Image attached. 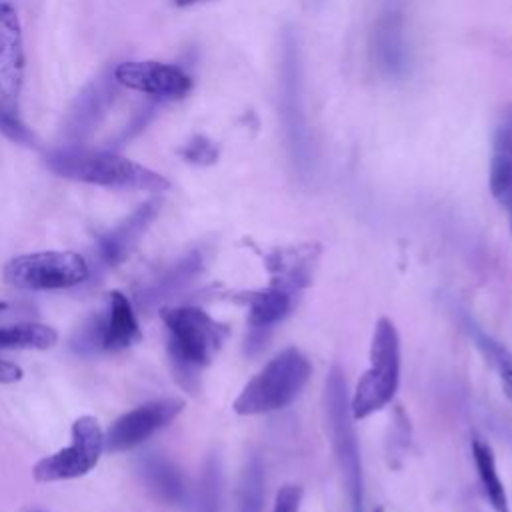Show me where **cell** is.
Instances as JSON below:
<instances>
[{
	"label": "cell",
	"mask_w": 512,
	"mask_h": 512,
	"mask_svg": "<svg viewBox=\"0 0 512 512\" xmlns=\"http://www.w3.org/2000/svg\"><path fill=\"white\" fill-rule=\"evenodd\" d=\"M374 58L378 66L390 74H398L406 66V48L402 34V18L386 14L374 28Z\"/></svg>",
	"instance_id": "e0dca14e"
},
{
	"label": "cell",
	"mask_w": 512,
	"mask_h": 512,
	"mask_svg": "<svg viewBox=\"0 0 512 512\" xmlns=\"http://www.w3.org/2000/svg\"><path fill=\"white\" fill-rule=\"evenodd\" d=\"M470 448H472V458H474V466H476L480 484L484 488V494H486L490 506L494 508V512H510L508 496H506L504 484L500 480V474L496 468V458H494L490 444L484 442L482 438L474 436Z\"/></svg>",
	"instance_id": "ffe728a7"
},
{
	"label": "cell",
	"mask_w": 512,
	"mask_h": 512,
	"mask_svg": "<svg viewBox=\"0 0 512 512\" xmlns=\"http://www.w3.org/2000/svg\"><path fill=\"white\" fill-rule=\"evenodd\" d=\"M374 512H384V510H382V508H376V510H374Z\"/></svg>",
	"instance_id": "d6a6232c"
},
{
	"label": "cell",
	"mask_w": 512,
	"mask_h": 512,
	"mask_svg": "<svg viewBox=\"0 0 512 512\" xmlns=\"http://www.w3.org/2000/svg\"><path fill=\"white\" fill-rule=\"evenodd\" d=\"M302 488L298 484H286L276 492L272 512H300Z\"/></svg>",
	"instance_id": "83f0119b"
},
{
	"label": "cell",
	"mask_w": 512,
	"mask_h": 512,
	"mask_svg": "<svg viewBox=\"0 0 512 512\" xmlns=\"http://www.w3.org/2000/svg\"><path fill=\"white\" fill-rule=\"evenodd\" d=\"M166 348L176 378L194 388L200 372L212 362L226 338V326L198 306H164Z\"/></svg>",
	"instance_id": "6da1fadb"
},
{
	"label": "cell",
	"mask_w": 512,
	"mask_h": 512,
	"mask_svg": "<svg viewBox=\"0 0 512 512\" xmlns=\"http://www.w3.org/2000/svg\"><path fill=\"white\" fill-rule=\"evenodd\" d=\"M246 302H248V324L252 326V330H268L288 314L292 304L290 292L276 284L250 292L246 296Z\"/></svg>",
	"instance_id": "d6986e66"
},
{
	"label": "cell",
	"mask_w": 512,
	"mask_h": 512,
	"mask_svg": "<svg viewBox=\"0 0 512 512\" xmlns=\"http://www.w3.org/2000/svg\"><path fill=\"white\" fill-rule=\"evenodd\" d=\"M284 84H282V106H284V124L290 136V146L294 148V154L302 158L308 152V142H306V128H304V116L300 112V98H298V60L294 54V44L290 42L286 46L284 54Z\"/></svg>",
	"instance_id": "9a60e30c"
},
{
	"label": "cell",
	"mask_w": 512,
	"mask_h": 512,
	"mask_svg": "<svg viewBox=\"0 0 512 512\" xmlns=\"http://www.w3.org/2000/svg\"><path fill=\"white\" fill-rule=\"evenodd\" d=\"M198 512H222V466L218 456L204 460L198 484Z\"/></svg>",
	"instance_id": "d4e9b609"
},
{
	"label": "cell",
	"mask_w": 512,
	"mask_h": 512,
	"mask_svg": "<svg viewBox=\"0 0 512 512\" xmlns=\"http://www.w3.org/2000/svg\"><path fill=\"white\" fill-rule=\"evenodd\" d=\"M6 308H8V304H6V302H2V300H0V312H2V310H6Z\"/></svg>",
	"instance_id": "1f68e13d"
},
{
	"label": "cell",
	"mask_w": 512,
	"mask_h": 512,
	"mask_svg": "<svg viewBox=\"0 0 512 512\" xmlns=\"http://www.w3.org/2000/svg\"><path fill=\"white\" fill-rule=\"evenodd\" d=\"M488 184L498 200L512 190V104L502 110L494 130Z\"/></svg>",
	"instance_id": "2e32d148"
},
{
	"label": "cell",
	"mask_w": 512,
	"mask_h": 512,
	"mask_svg": "<svg viewBox=\"0 0 512 512\" xmlns=\"http://www.w3.org/2000/svg\"><path fill=\"white\" fill-rule=\"evenodd\" d=\"M110 96H112V88H110L108 82L100 80V82L92 84L78 98V108L72 112V120H70L68 130L76 136H82L86 130H90V126L94 124L98 114H102V110L106 108Z\"/></svg>",
	"instance_id": "cb8c5ba5"
},
{
	"label": "cell",
	"mask_w": 512,
	"mask_h": 512,
	"mask_svg": "<svg viewBox=\"0 0 512 512\" xmlns=\"http://www.w3.org/2000/svg\"><path fill=\"white\" fill-rule=\"evenodd\" d=\"M138 472L148 490L170 506H182L188 500V488L180 468L160 454H148L140 460Z\"/></svg>",
	"instance_id": "5bb4252c"
},
{
	"label": "cell",
	"mask_w": 512,
	"mask_h": 512,
	"mask_svg": "<svg viewBox=\"0 0 512 512\" xmlns=\"http://www.w3.org/2000/svg\"><path fill=\"white\" fill-rule=\"evenodd\" d=\"M262 500H264V466L262 460L252 454L238 480L236 490V512H262Z\"/></svg>",
	"instance_id": "603a6c76"
},
{
	"label": "cell",
	"mask_w": 512,
	"mask_h": 512,
	"mask_svg": "<svg viewBox=\"0 0 512 512\" xmlns=\"http://www.w3.org/2000/svg\"><path fill=\"white\" fill-rule=\"evenodd\" d=\"M500 202L506 206V212H508V222H510V232H512V190H508L502 198H500Z\"/></svg>",
	"instance_id": "f546056e"
},
{
	"label": "cell",
	"mask_w": 512,
	"mask_h": 512,
	"mask_svg": "<svg viewBox=\"0 0 512 512\" xmlns=\"http://www.w3.org/2000/svg\"><path fill=\"white\" fill-rule=\"evenodd\" d=\"M104 452V432L94 416H80L72 424L70 444L44 456L32 468L36 482H60L88 474Z\"/></svg>",
	"instance_id": "ba28073f"
},
{
	"label": "cell",
	"mask_w": 512,
	"mask_h": 512,
	"mask_svg": "<svg viewBox=\"0 0 512 512\" xmlns=\"http://www.w3.org/2000/svg\"><path fill=\"white\" fill-rule=\"evenodd\" d=\"M312 374L310 360L294 346L270 358L240 390L232 410L240 416L268 414L298 398Z\"/></svg>",
	"instance_id": "3957f363"
},
{
	"label": "cell",
	"mask_w": 512,
	"mask_h": 512,
	"mask_svg": "<svg viewBox=\"0 0 512 512\" xmlns=\"http://www.w3.org/2000/svg\"><path fill=\"white\" fill-rule=\"evenodd\" d=\"M58 332L40 322L0 326V348L4 350H48L56 344Z\"/></svg>",
	"instance_id": "7402d4cb"
},
{
	"label": "cell",
	"mask_w": 512,
	"mask_h": 512,
	"mask_svg": "<svg viewBox=\"0 0 512 512\" xmlns=\"http://www.w3.org/2000/svg\"><path fill=\"white\" fill-rule=\"evenodd\" d=\"M0 132L10 138L16 144H24V146H32L36 142L34 134L30 132V128L20 122L6 106L0 104Z\"/></svg>",
	"instance_id": "4316f807"
},
{
	"label": "cell",
	"mask_w": 512,
	"mask_h": 512,
	"mask_svg": "<svg viewBox=\"0 0 512 512\" xmlns=\"http://www.w3.org/2000/svg\"><path fill=\"white\" fill-rule=\"evenodd\" d=\"M184 410L180 398H160L136 406L134 410L116 418L104 432L106 452H126L148 440L152 434L168 426Z\"/></svg>",
	"instance_id": "9c48e42d"
},
{
	"label": "cell",
	"mask_w": 512,
	"mask_h": 512,
	"mask_svg": "<svg viewBox=\"0 0 512 512\" xmlns=\"http://www.w3.org/2000/svg\"><path fill=\"white\" fill-rule=\"evenodd\" d=\"M28 512H42V510H28Z\"/></svg>",
	"instance_id": "836d02e7"
},
{
	"label": "cell",
	"mask_w": 512,
	"mask_h": 512,
	"mask_svg": "<svg viewBox=\"0 0 512 512\" xmlns=\"http://www.w3.org/2000/svg\"><path fill=\"white\" fill-rule=\"evenodd\" d=\"M314 262V250L310 248H292L276 250L268 256V270L274 276L276 286L286 288L288 292L308 284L310 266Z\"/></svg>",
	"instance_id": "ac0fdd59"
},
{
	"label": "cell",
	"mask_w": 512,
	"mask_h": 512,
	"mask_svg": "<svg viewBox=\"0 0 512 512\" xmlns=\"http://www.w3.org/2000/svg\"><path fill=\"white\" fill-rule=\"evenodd\" d=\"M202 272V254L200 252H188L180 260H176L168 270H164L158 278H154L150 284H146L136 300L142 308H154L182 290H186L194 278Z\"/></svg>",
	"instance_id": "4fadbf2b"
},
{
	"label": "cell",
	"mask_w": 512,
	"mask_h": 512,
	"mask_svg": "<svg viewBox=\"0 0 512 512\" xmlns=\"http://www.w3.org/2000/svg\"><path fill=\"white\" fill-rule=\"evenodd\" d=\"M400 386V336L394 322L378 318L370 342V366L360 376L350 398L354 420L368 418L392 402Z\"/></svg>",
	"instance_id": "277c9868"
},
{
	"label": "cell",
	"mask_w": 512,
	"mask_h": 512,
	"mask_svg": "<svg viewBox=\"0 0 512 512\" xmlns=\"http://www.w3.org/2000/svg\"><path fill=\"white\" fill-rule=\"evenodd\" d=\"M158 212H160V202L148 200L140 204L132 214H128L122 222H118L114 228L104 232L96 242L98 262L106 268L120 264L138 244V240L146 234L150 224L156 220Z\"/></svg>",
	"instance_id": "7c38bea8"
},
{
	"label": "cell",
	"mask_w": 512,
	"mask_h": 512,
	"mask_svg": "<svg viewBox=\"0 0 512 512\" xmlns=\"http://www.w3.org/2000/svg\"><path fill=\"white\" fill-rule=\"evenodd\" d=\"M2 274L6 284L20 290H64L82 284L90 266L78 252L48 250L8 260Z\"/></svg>",
	"instance_id": "52a82bcc"
},
{
	"label": "cell",
	"mask_w": 512,
	"mask_h": 512,
	"mask_svg": "<svg viewBox=\"0 0 512 512\" xmlns=\"http://www.w3.org/2000/svg\"><path fill=\"white\" fill-rule=\"evenodd\" d=\"M24 82V40L18 12L0 2V96L8 102L20 96Z\"/></svg>",
	"instance_id": "8fae6325"
},
{
	"label": "cell",
	"mask_w": 512,
	"mask_h": 512,
	"mask_svg": "<svg viewBox=\"0 0 512 512\" xmlns=\"http://www.w3.org/2000/svg\"><path fill=\"white\" fill-rule=\"evenodd\" d=\"M326 418L330 430L332 450L348 492L350 510L362 512L364 506V476H362V458L358 448V438L354 430V416L350 410V398L346 390L344 372L334 366L326 378Z\"/></svg>",
	"instance_id": "5b68a950"
},
{
	"label": "cell",
	"mask_w": 512,
	"mask_h": 512,
	"mask_svg": "<svg viewBox=\"0 0 512 512\" xmlns=\"http://www.w3.org/2000/svg\"><path fill=\"white\" fill-rule=\"evenodd\" d=\"M180 156L190 162V164H198V166H208L214 164L218 158V148L204 136H194L188 144H184V148H180Z\"/></svg>",
	"instance_id": "484cf974"
},
{
	"label": "cell",
	"mask_w": 512,
	"mask_h": 512,
	"mask_svg": "<svg viewBox=\"0 0 512 512\" xmlns=\"http://www.w3.org/2000/svg\"><path fill=\"white\" fill-rule=\"evenodd\" d=\"M114 80L156 100H182L192 90V78L182 68L154 60L122 62L114 68Z\"/></svg>",
	"instance_id": "30bf717a"
},
{
	"label": "cell",
	"mask_w": 512,
	"mask_h": 512,
	"mask_svg": "<svg viewBox=\"0 0 512 512\" xmlns=\"http://www.w3.org/2000/svg\"><path fill=\"white\" fill-rule=\"evenodd\" d=\"M24 372L20 366L8 362V360H0V384H14L18 380H22Z\"/></svg>",
	"instance_id": "f1b7e54d"
},
{
	"label": "cell",
	"mask_w": 512,
	"mask_h": 512,
	"mask_svg": "<svg viewBox=\"0 0 512 512\" xmlns=\"http://www.w3.org/2000/svg\"><path fill=\"white\" fill-rule=\"evenodd\" d=\"M176 6L180 8H186V6H192V4H200V2H208V0H172Z\"/></svg>",
	"instance_id": "4dcf8cb0"
},
{
	"label": "cell",
	"mask_w": 512,
	"mask_h": 512,
	"mask_svg": "<svg viewBox=\"0 0 512 512\" xmlns=\"http://www.w3.org/2000/svg\"><path fill=\"white\" fill-rule=\"evenodd\" d=\"M466 326L476 348L482 352L484 360L496 372L506 398L512 402V350L494 336H490L488 332H484L482 328H478L474 322H468Z\"/></svg>",
	"instance_id": "44dd1931"
},
{
	"label": "cell",
	"mask_w": 512,
	"mask_h": 512,
	"mask_svg": "<svg viewBox=\"0 0 512 512\" xmlns=\"http://www.w3.org/2000/svg\"><path fill=\"white\" fill-rule=\"evenodd\" d=\"M46 166L68 180L118 190L164 192L170 188L166 176L124 156L100 150L64 148L46 156Z\"/></svg>",
	"instance_id": "7a4b0ae2"
},
{
	"label": "cell",
	"mask_w": 512,
	"mask_h": 512,
	"mask_svg": "<svg viewBox=\"0 0 512 512\" xmlns=\"http://www.w3.org/2000/svg\"><path fill=\"white\" fill-rule=\"evenodd\" d=\"M142 338L132 302L120 290H112L104 310L90 316L74 334L70 346L78 356L122 352Z\"/></svg>",
	"instance_id": "8992f818"
}]
</instances>
